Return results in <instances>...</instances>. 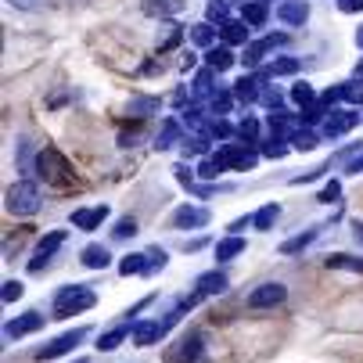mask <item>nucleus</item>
<instances>
[{"label":"nucleus","mask_w":363,"mask_h":363,"mask_svg":"<svg viewBox=\"0 0 363 363\" xmlns=\"http://www.w3.org/2000/svg\"><path fill=\"white\" fill-rule=\"evenodd\" d=\"M33 173H36L43 184H50V187H69V184L76 180L69 159H65L58 147H40V151H36V166H33Z\"/></svg>","instance_id":"f257e3e1"},{"label":"nucleus","mask_w":363,"mask_h":363,"mask_svg":"<svg viewBox=\"0 0 363 363\" xmlns=\"http://www.w3.org/2000/svg\"><path fill=\"white\" fill-rule=\"evenodd\" d=\"M97 306V291L90 284H65L58 295H55V320H69V317H79L86 309Z\"/></svg>","instance_id":"f03ea898"},{"label":"nucleus","mask_w":363,"mask_h":363,"mask_svg":"<svg viewBox=\"0 0 363 363\" xmlns=\"http://www.w3.org/2000/svg\"><path fill=\"white\" fill-rule=\"evenodd\" d=\"M4 205H8V213H11V216H36V213H40V205H43V191H40L36 180L22 177V180H15V184L8 187Z\"/></svg>","instance_id":"7ed1b4c3"},{"label":"nucleus","mask_w":363,"mask_h":363,"mask_svg":"<svg viewBox=\"0 0 363 363\" xmlns=\"http://www.w3.org/2000/svg\"><path fill=\"white\" fill-rule=\"evenodd\" d=\"M180 313H184V306H177V309H169V313L162 317V320H137L133 324V345H155L159 338H166L177 324H180Z\"/></svg>","instance_id":"20e7f679"},{"label":"nucleus","mask_w":363,"mask_h":363,"mask_svg":"<svg viewBox=\"0 0 363 363\" xmlns=\"http://www.w3.org/2000/svg\"><path fill=\"white\" fill-rule=\"evenodd\" d=\"M213 159L223 166V173H227V169L245 173V169H252V166L259 162V151L248 147V144H220V151L213 155Z\"/></svg>","instance_id":"39448f33"},{"label":"nucleus","mask_w":363,"mask_h":363,"mask_svg":"<svg viewBox=\"0 0 363 363\" xmlns=\"http://www.w3.org/2000/svg\"><path fill=\"white\" fill-rule=\"evenodd\" d=\"M65 238H69V230H50V234H43L40 241H36V248H33V259H29V274H40L50 259L58 255V248L65 245Z\"/></svg>","instance_id":"423d86ee"},{"label":"nucleus","mask_w":363,"mask_h":363,"mask_svg":"<svg viewBox=\"0 0 363 363\" xmlns=\"http://www.w3.org/2000/svg\"><path fill=\"white\" fill-rule=\"evenodd\" d=\"M90 335V328H72V331H65V335H58V338H50L40 352H36V359L40 363H47V359H58V356H65V352H72L83 338Z\"/></svg>","instance_id":"0eeeda50"},{"label":"nucleus","mask_w":363,"mask_h":363,"mask_svg":"<svg viewBox=\"0 0 363 363\" xmlns=\"http://www.w3.org/2000/svg\"><path fill=\"white\" fill-rule=\"evenodd\" d=\"M284 298H288V288H284L281 281H267V284H259V288L248 291V306H252V309H274V306H281Z\"/></svg>","instance_id":"6e6552de"},{"label":"nucleus","mask_w":363,"mask_h":363,"mask_svg":"<svg viewBox=\"0 0 363 363\" xmlns=\"http://www.w3.org/2000/svg\"><path fill=\"white\" fill-rule=\"evenodd\" d=\"M284 43H288V33H270V36H263V40L248 43V47H245V58H241V65H245V69H255L259 62L267 58V50L284 47Z\"/></svg>","instance_id":"1a4fd4ad"},{"label":"nucleus","mask_w":363,"mask_h":363,"mask_svg":"<svg viewBox=\"0 0 363 363\" xmlns=\"http://www.w3.org/2000/svg\"><path fill=\"white\" fill-rule=\"evenodd\" d=\"M213 220V213L205 209V205H180V209L173 213V227L177 230H198Z\"/></svg>","instance_id":"9d476101"},{"label":"nucleus","mask_w":363,"mask_h":363,"mask_svg":"<svg viewBox=\"0 0 363 363\" xmlns=\"http://www.w3.org/2000/svg\"><path fill=\"white\" fill-rule=\"evenodd\" d=\"M359 112L356 108H335L331 116H328V123H324V137H342V133H349V130H356L359 126Z\"/></svg>","instance_id":"9b49d317"},{"label":"nucleus","mask_w":363,"mask_h":363,"mask_svg":"<svg viewBox=\"0 0 363 363\" xmlns=\"http://www.w3.org/2000/svg\"><path fill=\"white\" fill-rule=\"evenodd\" d=\"M47 324V317L40 313V309H29V313H22V317H15V320H8V328H4V335L15 342V338H26V335H36L40 328Z\"/></svg>","instance_id":"f8f14e48"},{"label":"nucleus","mask_w":363,"mask_h":363,"mask_svg":"<svg viewBox=\"0 0 363 363\" xmlns=\"http://www.w3.org/2000/svg\"><path fill=\"white\" fill-rule=\"evenodd\" d=\"M230 288V281H227V274L223 270H205V274H198L194 277V291L201 295V298H209V295H223Z\"/></svg>","instance_id":"ddd939ff"},{"label":"nucleus","mask_w":363,"mask_h":363,"mask_svg":"<svg viewBox=\"0 0 363 363\" xmlns=\"http://www.w3.org/2000/svg\"><path fill=\"white\" fill-rule=\"evenodd\" d=\"M108 205H90V209H76L72 213V227L76 230H97L101 223H105L108 220Z\"/></svg>","instance_id":"4468645a"},{"label":"nucleus","mask_w":363,"mask_h":363,"mask_svg":"<svg viewBox=\"0 0 363 363\" xmlns=\"http://www.w3.org/2000/svg\"><path fill=\"white\" fill-rule=\"evenodd\" d=\"M119 274L123 277H151V259L147 252H130L119 259Z\"/></svg>","instance_id":"2eb2a0df"},{"label":"nucleus","mask_w":363,"mask_h":363,"mask_svg":"<svg viewBox=\"0 0 363 363\" xmlns=\"http://www.w3.org/2000/svg\"><path fill=\"white\" fill-rule=\"evenodd\" d=\"M277 18L284 26H306L309 4H306V0H284V4H277Z\"/></svg>","instance_id":"dca6fc26"},{"label":"nucleus","mask_w":363,"mask_h":363,"mask_svg":"<svg viewBox=\"0 0 363 363\" xmlns=\"http://www.w3.org/2000/svg\"><path fill=\"white\" fill-rule=\"evenodd\" d=\"M234 62H238V58H234V50H230L227 43H223V47H209V50H205V69H213L216 76H220V72H227V69H234Z\"/></svg>","instance_id":"f3484780"},{"label":"nucleus","mask_w":363,"mask_h":363,"mask_svg":"<svg viewBox=\"0 0 363 363\" xmlns=\"http://www.w3.org/2000/svg\"><path fill=\"white\" fill-rule=\"evenodd\" d=\"M130 335H133V324H130V320H123V324L108 328L105 335L97 338V349H101V352H112V349H119V345H123Z\"/></svg>","instance_id":"a211bd4d"},{"label":"nucleus","mask_w":363,"mask_h":363,"mask_svg":"<svg viewBox=\"0 0 363 363\" xmlns=\"http://www.w3.org/2000/svg\"><path fill=\"white\" fill-rule=\"evenodd\" d=\"M177 144H184V126H180V119H166L162 130H159V137H155V147L169 151V147H177Z\"/></svg>","instance_id":"6ab92c4d"},{"label":"nucleus","mask_w":363,"mask_h":363,"mask_svg":"<svg viewBox=\"0 0 363 363\" xmlns=\"http://www.w3.org/2000/svg\"><path fill=\"white\" fill-rule=\"evenodd\" d=\"M79 263H83L86 270H105V267L112 263V252H108L105 245H86V248L79 252Z\"/></svg>","instance_id":"aec40b11"},{"label":"nucleus","mask_w":363,"mask_h":363,"mask_svg":"<svg viewBox=\"0 0 363 363\" xmlns=\"http://www.w3.org/2000/svg\"><path fill=\"white\" fill-rule=\"evenodd\" d=\"M216 90H220V86H216V72H213V69H201V72L191 79V94H194L198 101H213Z\"/></svg>","instance_id":"412c9836"},{"label":"nucleus","mask_w":363,"mask_h":363,"mask_svg":"<svg viewBox=\"0 0 363 363\" xmlns=\"http://www.w3.org/2000/svg\"><path fill=\"white\" fill-rule=\"evenodd\" d=\"M180 345H184V349H180V359H184V363H205V359H209V352H205V338H201L198 331L187 335Z\"/></svg>","instance_id":"4be33fe9"},{"label":"nucleus","mask_w":363,"mask_h":363,"mask_svg":"<svg viewBox=\"0 0 363 363\" xmlns=\"http://www.w3.org/2000/svg\"><path fill=\"white\" fill-rule=\"evenodd\" d=\"M234 97L245 101V105H255V101H263V86H259L255 76H241V79L234 83Z\"/></svg>","instance_id":"5701e85b"},{"label":"nucleus","mask_w":363,"mask_h":363,"mask_svg":"<svg viewBox=\"0 0 363 363\" xmlns=\"http://www.w3.org/2000/svg\"><path fill=\"white\" fill-rule=\"evenodd\" d=\"M270 18V4L267 0H245V11H241V22H248L252 29H259Z\"/></svg>","instance_id":"b1692460"},{"label":"nucleus","mask_w":363,"mask_h":363,"mask_svg":"<svg viewBox=\"0 0 363 363\" xmlns=\"http://www.w3.org/2000/svg\"><path fill=\"white\" fill-rule=\"evenodd\" d=\"M302 69L298 58H274L267 69H259V79H274V76H295Z\"/></svg>","instance_id":"393cba45"},{"label":"nucleus","mask_w":363,"mask_h":363,"mask_svg":"<svg viewBox=\"0 0 363 363\" xmlns=\"http://www.w3.org/2000/svg\"><path fill=\"white\" fill-rule=\"evenodd\" d=\"M187 8V0H144V11L147 15H162L166 22L173 18V15H180Z\"/></svg>","instance_id":"a878e982"},{"label":"nucleus","mask_w":363,"mask_h":363,"mask_svg":"<svg viewBox=\"0 0 363 363\" xmlns=\"http://www.w3.org/2000/svg\"><path fill=\"white\" fill-rule=\"evenodd\" d=\"M220 36H223V43H227V47H238V43H245V47H248L252 26H248V22H234V18H230V22L220 29Z\"/></svg>","instance_id":"bb28decb"},{"label":"nucleus","mask_w":363,"mask_h":363,"mask_svg":"<svg viewBox=\"0 0 363 363\" xmlns=\"http://www.w3.org/2000/svg\"><path fill=\"white\" fill-rule=\"evenodd\" d=\"M241 252H245V238H238V234L216 241V259H220V263H230V259H238Z\"/></svg>","instance_id":"cd10ccee"},{"label":"nucleus","mask_w":363,"mask_h":363,"mask_svg":"<svg viewBox=\"0 0 363 363\" xmlns=\"http://www.w3.org/2000/svg\"><path fill=\"white\" fill-rule=\"evenodd\" d=\"M281 220V205L277 201H270V205H263L255 216H252V227L255 230H274V223Z\"/></svg>","instance_id":"c85d7f7f"},{"label":"nucleus","mask_w":363,"mask_h":363,"mask_svg":"<svg viewBox=\"0 0 363 363\" xmlns=\"http://www.w3.org/2000/svg\"><path fill=\"white\" fill-rule=\"evenodd\" d=\"M331 270H349V274H363V259L359 255H345V252H331L328 255Z\"/></svg>","instance_id":"c756f323"},{"label":"nucleus","mask_w":363,"mask_h":363,"mask_svg":"<svg viewBox=\"0 0 363 363\" xmlns=\"http://www.w3.org/2000/svg\"><path fill=\"white\" fill-rule=\"evenodd\" d=\"M180 40H184V26H177V22H162V29H159V50H162V55H166V50H173Z\"/></svg>","instance_id":"7c9ffc66"},{"label":"nucleus","mask_w":363,"mask_h":363,"mask_svg":"<svg viewBox=\"0 0 363 363\" xmlns=\"http://www.w3.org/2000/svg\"><path fill=\"white\" fill-rule=\"evenodd\" d=\"M267 126L274 130V137H284V140H291V133H295V123H291L288 112H270L267 116Z\"/></svg>","instance_id":"2f4dec72"},{"label":"nucleus","mask_w":363,"mask_h":363,"mask_svg":"<svg viewBox=\"0 0 363 363\" xmlns=\"http://www.w3.org/2000/svg\"><path fill=\"white\" fill-rule=\"evenodd\" d=\"M205 22L223 29L230 22V4H227V0H209V8H205Z\"/></svg>","instance_id":"473e14b6"},{"label":"nucleus","mask_w":363,"mask_h":363,"mask_svg":"<svg viewBox=\"0 0 363 363\" xmlns=\"http://www.w3.org/2000/svg\"><path fill=\"white\" fill-rule=\"evenodd\" d=\"M216 26H209V22H198V26H191V43H198V47H216Z\"/></svg>","instance_id":"72a5a7b5"},{"label":"nucleus","mask_w":363,"mask_h":363,"mask_svg":"<svg viewBox=\"0 0 363 363\" xmlns=\"http://www.w3.org/2000/svg\"><path fill=\"white\" fill-rule=\"evenodd\" d=\"M205 137H216V140H227V137H234L238 133V126H230L223 116H213L209 123H205V130H201Z\"/></svg>","instance_id":"f704fd0d"},{"label":"nucleus","mask_w":363,"mask_h":363,"mask_svg":"<svg viewBox=\"0 0 363 363\" xmlns=\"http://www.w3.org/2000/svg\"><path fill=\"white\" fill-rule=\"evenodd\" d=\"M259 133H263V123H259L255 116H245V119L238 123V137H241V144H259Z\"/></svg>","instance_id":"c9c22d12"},{"label":"nucleus","mask_w":363,"mask_h":363,"mask_svg":"<svg viewBox=\"0 0 363 363\" xmlns=\"http://www.w3.org/2000/svg\"><path fill=\"white\" fill-rule=\"evenodd\" d=\"M291 101H295V105L306 112V108H313V105H317V90L309 86V83H302V79H298V83L291 86Z\"/></svg>","instance_id":"e433bc0d"},{"label":"nucleus","mask_w":363,"mask_h":363,"mask_svg":"<svg viewBox=\"0 0 363 363\" xmlns=\"http://www.w3.org/2000/svg\"><path fill=\"white\" fill-rule=\"evenodd\" d=\"M159 108H162L159 97H133L130 101V116H137V119H147L151 112H159Z\"/></svg>","instance_id":"4c0bfd02"},{"label":"nucleus","mask_w":363,"mask_h":363,"mask_svg":"<svg viewBox=\"0 0 363 363\" xmlns=\"http://www.w3.org/2000/svg\"><path fill=\"white\" fill-rule=\"evenodd\" d=\"M234 101H238L234 90H216L213 101H209V112H213V116H227V112L234 108Z\"/></svg>","instance_id":"58836bf2"},{"label":"nucleus","mask_w":363,"mask_h":363,"mask_svg":"<svg viewBox=\"0 0 363 363\" xmlns=\"http://www.w3.org/2000/svg\"><path fill=\"white\" fill-rule=\"evenodd\" d=\"M317 234H320L317 227H313V230H302L298 238H291V241H284V245H281V252H284V255H295V252H302L306 245H313V241H317Z\"/></svg>","instance_id":"ea45409f"},{"label":"nucleus","mask_w":363,"mask_h":363,"mask_svg":"<svg viewBox=\"0 0 363 363\" xmlns=\"http://www.w3.org/2000/svg\"><path fill=\"white\" fill-rule=\"evenodd\" d=\"M259 144H263L259 151H263L267 159H284V155L291 151V147H288L291 140H284V137H270V140H259Z\"/></svg>","instance_id":"a19ab883"},{"label":"nucleus","mask_w":363,"mask_h":363,"mask_svg":"<svg viewBox=\"0 0 363 363\" xmlns=\"http://www.w3.org/2000/svg\"><path fill=\"white\" fill-rule=\"evenodd\" d=\"M317 144H320V137H317L313 130H295V133H291V147H295V151H313Z\"/></svg>","instance_id":"79ce46f5"},{"label":"nucleus","mask_w":363,"mask_h":363,"mask_svg":"<svg viewBox=\"0 0 363 363\" xmlns=\"http://www.w3.org/2000/svg\"><path fill=\"white\" fill-rule=\"evenodd\" d=\"M29 155H33V140H29V137H22V140H18V151H15L18 173H33V162H29Z\"/></svg>","instance_id":"37998d69"},{"label":"nucleus","mask_w":363,"mask_h":363,"mask_svg":"<svg viewBox=\"0 0 363 363\" xmlns=\"http://www.w3.org/2000/svg\"><path fill=\"white\" fill-rule=\"evenodd\" d=\"M184 151H187V155H205V151H209V137H205V133L184 137Z\"/></svg>","instance_id":"c03bdc74"},{"label":"nucleus","mask_w":363,"mask_h":363,"mask_svg":"<svg viewBox=\"0 0 363 363\" xmlns=\"http://www.w3.org/2000/svg\"><path fill=\"white\" fill-rule=\"evenodd\" d=\"M220 173H223V166H220L216 159H201V162H198V177H201V180H216Z\"/></svg>","instance_id":"a18cd8bd"},{"label":"nucleus","mask_w":363,"mask_h":363,"mask_svg":"<svg viewBox=\"0 0 363 363\" xmlns=\"http://www.w3.org/2000/svg\"><path fill=\"white\" fill-rule=\"evenodd\" d=\"M338 198H342V184H338V180L324 184V191L317 194V201H320V205H331V201H338Z\"/></svg>","instance_id":"49530a36"},{"label":"nucleus","mask_w":363,"mask_h":363,"mask_svg":"<svg viewBox=\"0 0 363 363\" xmlns=\"http://www.w3.org/2000/svg\"><path fill=\"white\" fill-rule=\"evenodd\" d=\"M112 234H116L119 241H126V238H133V234H137V220H133V216H123V220L116 223V230H112Z\"/></svg>","instance_id":"de8ad7c7"},{"label":"nucleus","mask_w":363,"mask_h":363,"mask_svg":"<svg viewBox=\"0 0 363 363\" xmlns=\"http://www.w3.org/2000/svg\"><path fill=\"white\" fill-rule=\"evenodd\" d=\"M147 259H151V274H159L166 263H169V255H166V248H147Z\"/></svg>","instance_id":"09e8293b"},{"label":"nucleus","mask_w":363,"mask_h":363,"mask_svg":"<svg viewBox=\"0 0 363 363\" xmlns=\"http://www.w3.org/2000/svg\"><path fill=\"white\" fill-rule=\"evenodd\" d=\"M22 291H26L22 281H4V291H0V298H4V302H15V298H22Z\"/></svg>","instance_id":"8fccbe9b"},{"label":"nucleus","mask_w":363,"mask_h":363,"mask_svg":"<svg viewBox=\"0 0 363 363\" xmlns=\"http://www.w3.org/2000/svg\"><path fill=\"white\" fill-rule=\"evenodd\" d=\"M345 173H349V177H359V173H363V151H356L352 159L345 162Z\"/></svg>","instance_id":"3c124183"},{"label":"nucleus","mask_w":363,"mask_h":363,"mask_svg":"<svg viewBox=\"0 0 363 363\" xmlns=\"http://www.w3.org/2000/svg\"><path fill=\"white\" fill-rule=\"evenodd\" d=\"M338 11H345V15H359V11H363V0H338Z\"/></svg>","instance_id":"603ef678"},{"label":"nucleus","mask_w":363,"mask_h":363,"mask_svg":"<svg viewBox=\"0 0 363 363\" xmlns=\"http://www.w3.org/2000/svg\"><path fill=\"white\" fill-rule=\"evenodd\" d=\"M281 101H284V97H281L277 90H263V105H270L274 112H281Z\"/></svg>","instance_id":"864d4df0"},{"label":"nucleus","mask_w":363,"mask_h":363,"mask_svg":"<svg viewBox=\"0 0 363 363\" xmlns=\"http://www.w3.org/2000/svg\"><path fill=\"white\" fill-rule=\"evenodd\" d=\"M173 173H177V180H180L184 187H194V177H191V169H187V166H177Z\"/></svg>","instance_id":"5fc2aeb1"},{"label":"nucleus","mask_w":363,"mask_h":363,"mask_svg":"<svg viewBox=\"0 0 363 363\" xmlns=\"http://www.w3.org/2000/svg\"><path fill=\"white\" fill-rule=\"evenodd\" d=\"M205 245V238H194V241H184V252H198Z\"/></svg>","instance_id":"6e6d98bb"},{"label":"nucleus","mask_w":363,"mask_h":363,"mask_svg":"<svg viewBox=\"0 0 363 363\" xmlns=\"http://www.w3.org/2000/svg\"><path fill=\"white\" fill-rule=\"evenodd\" d=\"M352 238L363 245V220H356V223H352Z\"/></svg>","instance_id":"4d7b16f0"},{"label":"nucleus","mask_w":363,"mask_h":363,"mask_svg":"<svg viewBox=\"0 0 363 363\" xmlns=\"http://www.w3.org/2000/svg\"><path fill=\"white\" fill-rule=\"evenodd\" d=\"M8 4H15V8H36L33 0H8Z\"/></svg>","instance_id":"13d9d810"},{"label":"nucleus","mask_w":363,"mask_h":363,"mask_svg":"<svg viewBox=\"0 0 363 363\" xmlns=\"http://www.w3.org/2000/svg\"><path fill=\"white\" fill-rule=\"evenodd\" d=\"M356 43H359V47H363V29H359V33H356Z\"/></svg>","instance_id":"bf43d9fd"},{"label":"nucleus","mask_w":363,"mask_h":363,"mask_svg":"<svg viewBox=\"0 0 363 363\" xmlns=\"http://www.w3.org/2000/svg\"><path fill=\"white\" fill-rule=\"evenodd\" d=\"M72 363H90V359H86V356H79V359H72Z\"/></svg>","instance_id":"052dcab7"},{"label":"nucleus","mask_w":363,"mask_h":363,"mask_svg":"<svg viewBox=\"0 0 363 363\" xmlns=\"http://www.w3.org/2000/svg\"><path fill=\"white\" fill-rule=\"evenodd\" d=\"M359 76H363V62H359Z\"/></svg>","instance_id":"680f3d73"}]
</instances>
